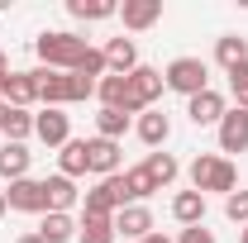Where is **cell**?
Wrapping results in <instances>:
<instances>
[{
    "mask_svg": "<svg viewBox=\"0 0 248 243\" xmlns=\"http://www.w3.org/2000/svg\"><path fill=\"white\" fill-rule=\"evenodd\" d=\"M86 38L72 29H43L38 38H33V53H38V62L43 67H53V72H77V62L86 58Z\"/></svg>",
    "mask_w": 248,
    "mask_h": 243,
    "instance_id": "6da1fadb",
    "label": "cell"
},
{
    "mask_svg": "<svg viewBox=\"0 0 248 243\" xmlns=\"http://www.w3.org/2000/svg\"><path fill=\"white\" fill-rule=\"evenodd\" d=\"M186 177H191V191H201V196H234V186H239L234 162L219 157V152H201V157H191Z\"/></svg>",
    "mask_w": 248,
    "mask_h": 243,
    "instance_id": "7a4b0ae2",
    "label": "cell"
},
{
    "mask_svg": "<svg viewBox=\"0 0 248 243\" xmlns=\"http://www.w3.org/2000/svg\"><path fill=\"white\" fill-rule=\"evenodd\" d=\"M162 81H167V91H177V95H201V91H210V67L201 58H172L167 67H162Z\"/></svg>",
    "mask_w": 248,
    "mask_h": 243,
    "instance_id": "3957f363",
    "label": "cell"
},
{
    "mask_svg": "<svg viewBox=\"0 0 248 243\" xmlns=\"http://www.w3.org/2000/svg\"><path fill=\"white\" fill-rule=\"evenodd\" d=\"M81 214H95V219H115V214L129 205V191H124V177H105V182H95L86 196H81Z\"/></svg>",
    "mask_w": 248,
    "mask_h": 243,
    "instance_id": "277c9868",
    "label": "cell"
},
{
    "mask_svg": "<svg viewBox=\"0 0 248 243\" xmlns=\"http://www.w3.org/2000/svg\"><path fill=\"white\" fill-rule=\"evenodd\" d=\"M33 86H38V100H43L48 110H62V105H72V72L33 67Z\"/></svg>",
    "mask_w": 248,
    "mask_h": 243,
    "instance_id": "5b68a950",
    "label": "cell"
},
{
    "mask_svg": "<svg viewBox=\"0 0 248 243\" xmlns=\"http://www.w3.org/2000/svg\"><path fill=\"white\" fill-rule=\"evenodd\" d=\"M33 138L43 143V148H62V143H72V120H67V110H38L33 115Z\"/></svg>",
    "mask_w": 248,
    "mask_h": 243,
    "instance_id": "8992f818",
    "label": "cell"
},
{
    "mask_svg": "<svg viewBox=\"0 0 248 243\" xmlns=\"http://www.w3.org/2000/svg\"><path fill=\"white\" fill-rule=\"evenodd\" d=\"M5 205L19 214H48V196H43V182H33V177H24V182H10L5 186Z\"/></svg>",
    "mask_w": 248,
    "mask_h": 243,
    "instance_id": "52a82bcc",
    "label": "cell"
},
{
    "mask_svg": "<svg viewBox=\"0 0 248 243\" xmlns=\"http://www.w3.org/2000/svg\"><path fill=\"white\" fill-rule=\"evenodd\" d=\"M219 134V157H229V152H248V110H224V120L215 124Z\"/></svg>",
    "mask_w": 248,
    "mask_h": 243,
    "instance_id": "ba28073f",
    "label": "cell"
},
{
    "mask_svg": "<svg viewBox=\"0 0 248 243\" xmlns=\"http://www.w3.org/2000/svg\"><path fill=\"white\" fill-rule=\"evenodd\" d=\"M120 162H124V148L120 143H110V138H86V167H91V177H120Z\"/></svg>",
    "mask_w": 248,
    "mask_h": 243,
    "instance_id": "9c48e42d",
    "label": "cell"
},
{
    "mask_svg": "<svg viewBox=\"0 0 248 243\" xmlns=\"http://www.w3.org/2000/svg\"><path fill=\"white\" fill-rule=\"evenodd\" d=\"M224 110H229V100H224V91H215V86L186 100V120L196 124V129H205V124H219V120H224Z\"/></svg>",
    "mask_w": 248,
    "mask_h": 243,
    "instance_id": "30bf717a",
    "label": "cell"
},
{
    "mask_svg": "<svg viewBox=\"0 0 248 243\" xmlns=\"http://www.w3.org/2000/svg\"><path fill=\"white\" fill-rule=\"evenodd\" d=\"M43 196H48V214H72V205L81 200L77 182H72V177H62V172L43 177Z\"/></svg>",
    "mask_w": 248,
    "mask_h": 243,
    "instance_id": "8fae6325",
    "label": "cell"
},
{
    "mask_svg": "<svg viewBox=\"0 0 248 243\" xmlns=\"http://www.w3.org/2000/svg\"><path fill=\"white\" fill-rule=\"evenodd\" d=\"M115 234L143 243L148 234H153V210H148V205H124V210L115 214Z\"/></svg>",
    "mask_w": 248,
    "mask_h": 243,
    "instance_id": "7c38bea8",
    "label": "cell"
},
{
    "mask_svg": "<svg viewBox=\"0 0 248 243\" xmlns=\"http://www.w3.org/2000/svg\"><path fill=\"white\" fill-rule=\"evenodd\" d=\"M120 19H124V29H129V33L153 29L157 19H162V0H124V5H120Z\"/></svg>",
    "mask_w": 248,
    "mask_h": 243,
    "instance_id": "4fadbf2b",
    "label": "cell"
},
{
    "mask_svg": "<svg viewBox=\"0 0 248 243\" xmlns=\"http://www.w3.org/2000/svg\"><path fill=\"white\" fill-rule=\"evenodd\" d=\"M0 100H5V105H15V110H29L33 100H38L33 72H10V76H5V86H0Z\"/></svg>",
    "mask_w": 248,
    "mask_h": 243,
    "instance_id": "5bb4252c",
    "label": "cell"
},
{
    "mask_svg": "<svg viewBox=\"0 0 248 243\" xmlns=\"http://www.w3.org/2000/svg\"><path fill=\"white\" fill-rule=\"evenodd\" d=\"M33 167V152L24 143H0V182H24Z\"/></svg>",
    "mask_w": 248,
    "mask_h": 243,
    "instance_id": "9a60e30c",
    "label": "cell"
},
{
    "mask_svg": "<svg viewBox=\"0 0 248 243\" xmlns=\"http://www.w3.org/2000/svg\"><path fill=\"white\" fill-rule=\"evenodd\" d=\"M134 129H139V138H143L148 148H162V143L172 138V120H167V110H143Z\"/></svg>",
    "mask_w": 248,
    "mask_h": 243,
    "instance_id": "2e32d148",
    "label": "cell"
},
{
    "mask_svg": "<svg viewBox=\"0 0 248 243\" xmlns=\"http://www.w3.org/2000/svg\"><path fill=\"white\" fill-rule=\"evenodd\" d=\"M172 219H177L182 229L205 224V196H201V191H177V196H172Z\"/></svg>",
    "mask_w": 248,
    "mask_h": 243,
    "instance_id": "e0dca14e",
    "label": "cell"
},
{
    "mask_svg": "<svg viewBox=\"0 0 248 243\" xmlns=\"http://www.w3.org/2000/svg\"><path fill=\"white\" fill-rule=\"evenodd\" d=\"M100 53H105V67L120 72V76H129V72L139 67V48H134V38H124V33H120V38H110Z\"/></svg>",
    "mask_w": 248,
    "mask_h": 243,
    "instance_id": "ac0fdd59",
    "label": "cell"
},
{
    "mask_svg": "<svg viewBox=\"0 0 248 243\" xmlns=\"http://www.w3.org/2000/svg\"><path fill=\"white\" fill-rule=\"evenodd\" d=\"M67 15L81 19V24H100V19H115L120 5L115 0H67Z\"/></svg>",
    "mask_w": 248,
    "mask_h": 243,
    "instance_id": "d6986e66",
    "label": "cell"
},
{
    "mask_svg": "<svg viewBox=\"0 0 248 243\" xmlns=\"http://www.w3.org/2000/svg\"><path fill=\"white\" fill-rule=\"evenodd\" d=\"M215 62L224 67V72L244 67V62H248V38H244V33H224V38H215Z\"/></svg>",
    "mask_w": 248,
    "mask_h": 243,
    "instance_id": "ffe728a7",
    "label": "cell"
},
{
    "mask_svg": "<svg viewBox=\"0 0 248 243\" xmlns=\"http://www.w3.org/2000/svg\"><path fill=\"white\" fill-rule=\"evenodd\" d=\"M58 172H62V177H72V182L91 172V167H86V138H72V143H62V148H58Z\"/></svg>",
    "mask_w": 248,
    "mask_h": 243,
    "instance_id": "44dd1931",
    "label": "cell"
},
{
    "mask_svg": "<svg viewBox=\"0 0 248 243\" xmlns=\"http://www.w3.org/2000/svg\"><path fill=\"white\" fill-rule=\"evenodd\" d=\"M143 172H148L153 186L162 191V186H172L177 177H182V162H177L172 152H148V157H143Z\"/></svg>",
    "mask_w": 248,
    "mask_h": 243,
    "instance_id": "7402d4cb",
    "label": "cell"
},
{
    "mask_svg": "<svg viewBox=\"0 0 248 243\" xmlns=\"http://www.w3.org/2000/svg\"><path fill=\"white\" fill-rule=\"evenodd\" d=\"M95 95H100V110H120L124 95H129V76H120V72H105V76L95 81Z\"/></svg>",
    "mask_w": 248,
    "mask_h": 243,
    "instance_id": "603a6c76",
    "label": "cell"
},
{
    "mask_svg": "<svg viewBox=\"0 0 248 243\" xmlns=\"http://www.w3.org/2000/svg\"><path fill=\"white\" fill-rule=\"evenodd\" d=\"M38 239L43 243H77V219L72 214H43Z\"/></svg>",
    "mask_w": 248,
    "mask_h": 243,
    "instance_id": "cb8c5ba5",
    "label": "cell"
},
{
    "mask_svg": "<svg viewBox=\"0 0 248 243\" xmlns=\"http://www.w3.org/2000/svg\"><path fill=\"white\" fill-rule=\"evenodd\" d=\"M120 177H124V191H129V205H143L148 196H157V186H153V177L143 172V162H139V167H124Z\"/></svg>",
    "mask_w": 248,
    "mask_h": 243,
    "instance_id": "d4e9b609",
    "label": "cell"
},
{
    "mask_svg": "<svg viewBox=\"0 0 248 243\" xmlns=\"http://www.w3.org/2000/svg\"><path fill=\"white\" fill-rule=\"evenodd\" d=\"M115 219H95V214H81L77 224V243H115Z\"/></svg>",
    "mask_w": 248,
    "mask_h": 243,
    "instance_id": "484cf974",
    "label": "cell"
},
{
    "mask_svg": "<svg viewBox=\"0 0 248 243\" xmlns=\"http://www.w3.org/2000/svg\"><path fill=\"white\" fill-rule=\"evenodd\" d=\"M129 115H124V110H100V115H95V138H110V143H120L124 134H129Z\"/></svg>",
    "mask_w": 248,
    "mask_h": 243,
    "instance_id": "4316f807",
    "label": "cell"
},
{
    "mask_svg": "<svg viewBox=\"0 0 248 243\" xmlns=\"http://www.w3.org/2000/svg\"><path fill=\"white\" fill-rule=\"evenodd\" d=\"M0 134H5V143H24V138L33 134V115L10 105V115H5V124H0Z\"/></svg>",
    "mask_w": 248,
    "mask_h": 243,
    "instance_id": "83f0119b",
    "label": "cell"
},
{
    "mask_svg": "<svg viewBox=\"0 0 248 243\" xmlns=\"http://www.w3.org/2000/svg\"><path fill=\"white\" fill-rule=\"evenodd\" d=\"M105 72H110V67H105V53H100V48H86V58L77 62V76H86V81H100Z\"/></svg>",
    "mask_w": 248,
    "mask_h": 243,
    "instance_id": "f1b7e54d",
    "label": "cell"
},
{
    "mask_svg": "<svg viewBox=\"0 0 248 243\" xmlns=\"http://www.w3.org/2000/svg\"><path fill=\"white\" fill-rule=\"evenodd\" d=\"M224 76H229V95H234V105L248 110V62H244V67H234V72H224Z\"/></svg>",
    "mask_w": 248,
    "mask_h": 243,
    "instance_id": "f546056e",
    "label": "cell"
},
{
    "mask_svg": "<svg viewBox=\"0 0 248 243\" xmlns=\"http://www.w3.org/2000/svg\"><path fill=\"white\" fill-rule=\"evenodd\" d=\"M224 214H229V219L244 229V224H248V191H234V196H224Z\"/></svg>",
    "mask_w": 248,
    "mask_h": 243,
    "instance_id": "4dcf8cb0",
    "label": "cell"
},
{
    "mask_svg": "<svg viewBox=\"0 0 248 243\" xmlns=\"http://www.w3.org/2000/svg\"><path fill=\"white\" fill-rule=\"evenodd\" d=\"M177 243H219V239L205 229V224H191V229H182V234H177Z\"/></svg>",
    "mask_w": 248,
    "mask_h": 243,
    "instance_id": "1f68e13d",
    "label": "cell"
},
{
    "mask_svg": "<svg viewBox=\"0 0 248 243\" xmlns=\"http://www.w3.org/2000/svg\"><path fill=\"white\" fill-rule=\"evenodd\" d=\"M143 243H177V239H167V234H157V229H153V234H148Z\"/></svg>",
    "mask_w": 248,
    "mask_h": 243,
    "instance_id": "d6a6232c",
    "label": "cell"
},
{
    "mask_svg": "<svg viewBox=\"0 0 248 243\" xmlns=\"http://www.w3.org/2000/svg\"><path fill=\"white\" fill-rule=\"evenodd\" d=\"M5 76H10V58L0 53V86H5Z\"/></svg>",
    "mask_w": 248,
    "mask_h": 243,
    "instance_id": "836d02e7",
    "label": "cell"
},
{
    "mask_svg": "<svg viewBox=\"0 0 248 243\" xmlns=\"http://www.w3.org/2000/svg\"><path fill=\"white\" fill-rule=\"evenodd\" d=\"M15 243H43V239H38V234H19Z\"/></svg>",
    "mask_w": 248,
    "mask_h": 243,
    "instance_id": "e575fe53",
    "label": "cell"
},
{
    "mask_svg": "<svg viewBox=\"0 0 248 243\" xmlns=\"http://www.w3.org/2000/svg\"><path fill=\"white\" fill-rule=\"evenodd\" d=\"M5 214H10V205H5V191H0V219H5Z\"/></svg>",
    "mask_w": 248,
    "mask_h": 243,
    "instance_id": "d590c367",
    "label": "cell"
},
{
    "mask_svg": "<svg viewBox=\"0 0 248 243\" xmlns=\"http://www.w3.org/2000/svg\"><path fill=\"white\" fill-rule=\"evenodd\" d=\"M5 115H10V105H5V100H0V124H5Z\"/></svg>",
    "mask_w": 248,
    "mask_h": 243,
    "instance_id": "8d00e7d4",
    "label": "cell"
},
{
    "mask_svg": "<svg viewBox=\"0 0 248 243\" xmlns=\"http://www.w3.org/2000/svg\"><path fill=\"white\" fill-rule=\"evenodd\" d=\"M239 243H248V224H244V229H239Z\"/></svg>",
    "mask_w": 248,
    "mask_h": 243,
    "instance_id": "74e56055",
    "label": "cell"
}]
</instances>
